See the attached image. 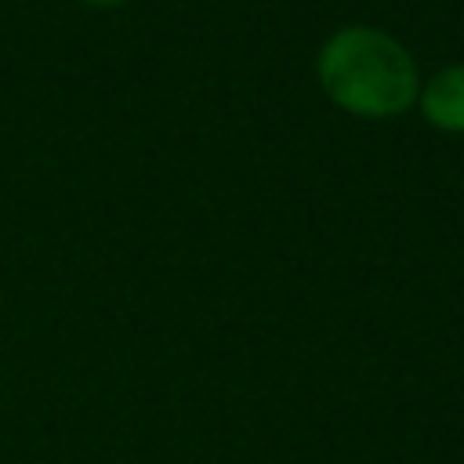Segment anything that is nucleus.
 Returning <instances> with one entry per match:
<instances>
[{
  "mask_svg": "<svg viewBox=\"0 0 464 464\" xmlns=\"http://www.w3.org/2000/svg\"><path fill=\"white\" fill-rule=\"evenodd\" d=\"M326 94L355 116H395L417 98V69L402 44L381 29H341L319 54Z\"/></svg>",
  "mask_w": 464,
  "mask_h": 464,
  "instance_id": "f257e3e1",
  "label": "nucleus"
},
{
  "mask_svg": "<svg viewBox=\"0 0 464 464\" xmlns=\"http://www.w3.org/2000/svg\"><path fill=\"white\" fill-rule=\"evenodd\" d=\"M420 105L435 127L460 134L464 130V65H450L435 72L420 94Z\"/></svg>",
  "mask_w": 464,
  "mask_h": 464,
  "instance_id": "f03ea898",
  "label": "nucleus"
},
{
  "mask_svg": "<svg viewBox=\"0 0 464 464\" xmlns=\"http://www.w3.org/2000/svg\"><path fill=\"white\" fill-rule=\"evenodd\" d=\"M87 4H94V7H112V4H123V0H87Z\"/></svg>",
  "mask_w": 464,
  "mask_h": 464,
  "instance_id": "7ed1b4c3",
  "label": "nucleus"
}]
</instances>
